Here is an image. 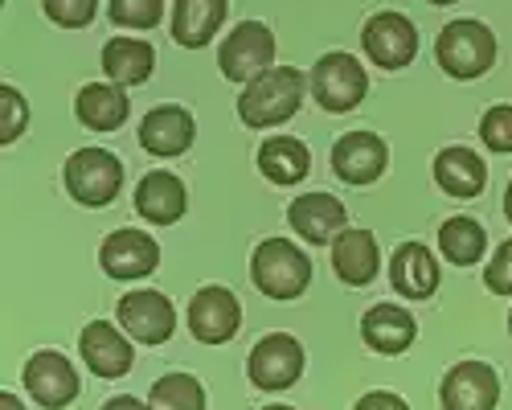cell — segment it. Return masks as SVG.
Here are the masks:
<instances>
[{
  "mask_svg": "<svg viewBox=\"0 0 512 410\" xmlns=\"http://www.w3.org/2000/svg\"><path fill=\"white\" fill-rule=\"evenodd\" d=\"M508 333H512V312H508Z\"/></svg>",
  "mask_w": 512,
  "mask_h": 410,
  "instance_id": "obj_40",
  "label": "cell"
},
{
  "mask_svg": "<svg viewBox=\"0 0 512 410\" xmlns=\"http://www.w3.org/2000/svg\"><path fill=\"white\" fill-rule=\"evenodd\" d=\"M107 13L119 29H152L164 17V0H111Z\"/></svg>",
  "mask_w": 512,
  "mask_h": 410,
  "instance_id": "obj_29",
  "label": "cell"
},
{
  "mask_svg": "<svg viewBox=\"0 0 512 410\" xmlns=\"http://www.w3.org/2000/svg\"><path fill=\"white\" fill-rule=\"evenodd\" d=\"M287 222L312 246H328L336 242V234L345 230V201L332 193H304L287 205Z\"/></svg>",
  "mask_w": 512,
  "mask_h": 410,
  "instance_id": "obj_16",
  "label": "cell"
},
{
  "mask_svg": "<svg viewBox=\"0 0 512 410\" xmlns=\"http://www.w3.org/2000/svg\"><path fill=\"white\" fill-rule=\"evenodd\" d=\"M439 251H443V259L455 263V267H472V263H480L484 251H488V234H484V226H480L476 218H467V214L447 218L443 230H439Z\"/></svg>",
  "mask_w": 512,
  "mask_h": 410,
  "instance_id": "obj_27",
  "label": "cell"
},
{
  "mask_svg": "<svg viewBox=\"0 0 512 410\" xmlns=\"http://www.w3.org/2000/svg\"><path fill=\"white\" fill-rule=\"evenodd\" d=\"M99 267L111 279H144L160 267V246L144 230H115L99 246Z\"/></svg>",
  "mask_w": 512,
  "mask_h": 410,
  "instance_id": "obj_14",
  "label": "cell"
},
{
  "mask_svg": "<svg viewBox=\"0 0 512 410\" xmlns=\"http://www.w3.org/2000/svg\"><path fill=\"white\" fill-rule=\"evenodd\" d=\"M312 99L324 107V111H353L365 91H369V74L365 66L353 58V54H324L316 66H312Z\"/></svg>",
  "mask_w": 512,
  "mask_h": 410,
  "instance_id": "obj_6",
  "label": "cell"
},
{
  "mask_svg": "<svg viewBox=\"0 0 512 410\" xmlns=\"http://www.w3.org/2000/svg\"><path fill=\"white\" fill-rule=\"evenodd\" d=\"M435 58L451 78H480L496 62V37L484 21H451L435 41Z\"/></svg>",
  "mask_w": 512,
  "mask_h": 410,
  "instance_id": "obj_4",
  "label": "cell"
},
{
  "mask_svg": "<svg viewBox=\"0 0 512 410\" xmlns=\"http://www.w3.org/2000/svg\"><path fill=\"white\" fill-rule=\"evenodd\" d=\"M119 328L140 345H164L177 328V308L164 292H127L115 308Z\"/></svg>",
  "mask_w": 512,
  "mask_h": 410,
  "instance_id": "obj_10",
  "label": "cell"
},
{
  "mask_svg": "<svg viewBox=\"0 0 512 410\" xmlns=\"http://www.w3.org/2000/svg\"><path fill=\"white\" fill-rule=\"evenodd\" d=\"M41 9L62 29H87L99 13V0H41Z\"/></svg>",
  "mask_w": 512,
  "mask_h": 410,
  "instance_id": "obj_31",
  "label": "cell"
},
{
  "mask_svg": "<svg viewBox=\"0 0 512 410\" xmlns=\"http://www.w3.org/2000/svg\"><path fill=\"white\" fill-rule=\"evenodd\" d=\"M25 123H29V107H25L21 91L5 82V87H0V144L9 148L13 140H21Z\"/></svg>",
  "mask_w": 512,
  "mask_h": 410,
  "instance_id": "obj_30",
  "label": "cell"
},
{
  "mask_svg": "<svg viewBox=\"0 0 512 410\" xmlns=\"http://www.w3.org/2000/svg\"><path fill=\"white\" fill-rule=\"evenodd\" d=\"M426 5H455V0H426Z\"/></svg>",
  "mask_w": 512,
  "mask_h": 410,
  "instance_id": "obj_39",
  "label": "cell"
},
{
  "mask_svg": "<svg viewBox=\"0 0 512 410\" xmlns=\"http://www.w3.org/2000/svg\"><path fill=\"white\" fill-rule=\"evenodd\" d=\"M25 390L33 394L37 406L62 410L78 398V374L58 349H41L25 361Z\"/></svg>",
  "mask_w": 512,
  "mask_h": 410,
  "instance_id": "obj_13",
  "label": "cell"
},
{
  "mask_svg": "<svg viewBox=\"0 0 512 410\" xmlns=\"http://www.w3.org/2000/svg\"><path fill=\"white\" fill-rule=\"evenodd\" d=\"M353 410H410V406L390 390H373V394H361V402Z\"/></svg>",
  "mask_w": 512,
  "mask_h": 410,
  "instance_id": "obj_34",
  "label": "cell"
},
{
  "mask_svg": "<svg viewBox=\"0 0 512 410\" xmlns=\"http://www.w3.org/2000/svg\"><path fill=\"white\" fill-rule=\"evenodd\" d=\"M193 136H197V123L185 107H152L144 119H140V148L168 160V156H181L193 148Z\"/></svg>",
  "mask_w": 512,
  "mask_h": 410,
  "instance_id": "obj_18",
  "label": "cell"
},
{
  "mask_svg": "<svg viewBox=\"0 0 512 410\" xmlns=\"http://www.w3.org/2000/svg\"><path fill=\"white\" fill-rule=\"evenodd\" d=\"M480 140L492 148V152H500V156H508L512 152V107H488L484 111V119H480Z\"/></svg>",
  "mask_w": 512,
  "mask_h": 410,
  "instance_id": "obj_32",
  "label": "cell"
},
{
  "mask_svg": "<svg viewBox=\"0 0 512 410\" xmlns=\"http://www.w3.org/2000/svg\"><path fill=\"white\" fill-rule=\"evenodd\" d=\"M103 410H152V406L140 402V398H132V394H115V398L103 402Z\"/></svg>",
  "mask_w": 512,
  "mask_h": 410,
  "instance_id": "obj_35",
  "label": "cell"
},
{
  "mask_svg": "<svg viewBox=\"0 0 512 410\" xmlns=\"http://www.w3.org/2000/svg\"><path fill=\"white\" fill-rule=\"evenodd\" d=\"M390 164V148L373 132H345L332 144V173L345 185H373Z\"/></svg>",
  "mask_w": 512,
  "mask_h": 410,
  "instance_id": "obj_12",
  "label": "cell"
},
{
  "mask_svg": "<svg viewBox=\"0 0 512 410\" xmlns=\"http://www.w3.org/2000/svg\"><path fill=\"white\" fill-rule=\"evenodd\" d=\"M304 103V74L295 66H271L246 82L238 99V115L246 128H279Z\"/></svg>",
  "mask_w": 512,
  "mask_h": 410,
  "instance_id": "obj_1",
  "label": "cell"
},
{
  "mask_svg": "<svg viewBox=\"0 0 512 410\" xmlns=\"http://www.w3.org/2000/svg\"><path fill=\"white\" fill-rule=\"evenodd\" d=\"M189 328H193V337L201 345H226V341H234L238 328H242L238 296L230 292V287H222V283L201 287V292L193 296V304H189Z\"/></svg>",
  "mask_w": 512,
  "mask_h": 410,
  "instance_id": "obj_9",
  "label": "cell"
},
{
  "mask_svg": "<svg viewBox=\"0 0 512 410\" xmlns=\"http://www.w3.org/2000/svg\"><path fill=\"white\" fill-rule=\"evenodd\" d=\"M152 410H205V386L193 374H164L148 390Z\"/></svg>",
  "mask_w": 512,
  "mask_h": 410,
  "instance_id": "obj_28",
  "label": "cell"
},
{
  "mask_svg": "<svg viewBox=\"0 0 512 410\" xmlns=\"http://www.w3.org/2000/svg\"><path fill=\"white\" fill-rule=\"evenodd\" d=\"M0 410H25V406H21V398H17V394H9V390H5V394H0Z\"/></svg>",
  "mask_w": 512,
  "mask_h": 410,
  "instance_id": "obj_36",
  "label": "cell"
},
{
  "mask_svg": "<svg viewBox=\"0 0 512 410\" xmlns=\"http://www.w3.org/2000/svg\"><path fill=\"white\" fill-rule=\"evenodd\" d=\"M66 193L87 205V210H99V205H111L123 189V160L107 148H78L66 169H62Z\"/></svg>",
  "mask_w": 512,
  "mask_h": 410,
  "instance_id": "obj_3",
  "label": "cell"
},
{
  "mask_svg": "<svg viewBox=\"0 0 512 410\" xmlns=\"http://www.w3.org/2000/svg\"><path fill=\"white\" fill-rule=\"evenodd\" d=\"M361 337H365V345H369L373 353L394 357V353H406V349L414 345L418 324H414V316H410L406 308H398V304H373V308L361 316Z\"/></svg>",
  "mask_w": 512,
  "mask_h": 410,
  "instance_id": "obj_20",
  "label": "cell"
},
{
  "mask_svg": "<svg viewBox=\"0 0 512 410\" xmlns=\"http://www.w3.org/2000/svg\"><path fill=\"white\" fill-rule=\"evenodd\" d=\"M381 255H377V238L369 230H340L332 242V271L340 283L365 287L377 279Z\"/></svg>",
  "mask_w": 512,
  "mask_h": 410,
  "instance_id": "obj_21",
  "label": "cell"
},
{
  "mask_svg": "<svg viewBox=\"0 0 512 410\" xmlns=\"http://www.w3.org/2000/svg\"><path fill=\"white\" fill-rule=\"evenodd\" d=\"M132 205H136V214H140L144 222H152V226H173V222H181L185 210H189V193H185V181H181L177 173L152 169V173L140 177Z\"/></svg>",
  "mask_w": 512,
  "mask_h": 410,
  "instance_id": "obj_15",
  "label": "cell"
},
{
  "mask_svg": "<svg viewBox=\"0 0 512 410\" xmlns=\"http://www.w3.org/2000/svg\"><path fill=\"white\" fill-rule=\"evenodd\" d=\"M435 181H439V189H443L447 197L472 201V197L484 193L488 169H484V160H480L472 148L451 144V148H443V152L435 156Z\"/></svg>",
  "mask_w": 512,
  "mask_h": 410,
  "instance_id": "obj_22",
  "label": "cell"
},
{
  "mask_svg": "<svg viewBox=\"0 0 512 410\" xmlns=\"http://www.w3.org/2000/svg\"><path fill=\"white\" fill-rule=\"evenodd\" d=\"M304 365H308V357H304L300 341H295L291 333H271V337H263L259 345L250 349L246 378H250V386H259L267 394H279V390H291L295 382L304 378Z\"/></svg>",
  "mask_w": 512,
  "mask_h": 410,
  "instance_id": "obj_5",
  "label": "cell"
},
{
  "mask_svg": "<svg viewBox=\"0 0 512 410\" xmlns=\"http://www.w3.org/2000/svg\"><path fill=\"white\" fill-rule=\"evenodd\" d=\"M390 283L398 296H410V300H426L435 296L439 287V263L431 255L426 242H402L394 259H390Z\"/></svg>",
  "mask_w": 512,
  "mask_h": 410,
  "instance_id": "obj_19",
  "label": "cell"
},
{
  "mask_svg": "<svg viewBox=\"0 0 512 410\" xmlns=\"http://www.w3.org/2000/svg\"><path fill=\"white\" fill-rule=\"evenodd\" d=\"M443 410H496L500 402V374L488 361H459L447 369L439 386Z\"/></svg>",
  "mask_w": 512,
  "mask_h": 410,
  "instance_id": "obj_11",
  "label": "cell"
},
{
  "mask_svg": "<svg viewBox=\"0 0 512 410\" xmlns=\"http://www.w3.org/2000/svg\"><path fill=\"white\" fill-rule=\"evenodd\" d=\"M156 66V50L140 37H111L103 46V70L115 87H140L152 78Z\"/></svg>",
  "mask_w": 512,
  "mask_h": 410,
  "instance_id": "obj_24",
  "label": "cell"
},
{
  "mask_svg": "<svg viewBox=\"0 0 512 410\" xmlns=\"http://www.w3.org/2000/svg\"><path fill=\"white\" fill-rule=\"evenodd\" d=\"M250 279L271 300H295L312 283V259L291 238H263L250 255Z\"/></svg>",
  "mask_w": 512,
  "mask_h": 410,
  "instance_id": "obj_2",
  "label": "cell"
},
{
  "mask_svg": "<svg viewBox=\"0 0 512 410\" xmlns=\"http://www.w3.org/2000/svg\"><path fill=\"white\" fill-rule=\"evenodd\" d=\"M226 21V0H173V41L201 50Z\"/></svg>",
  "mask_w": 512,
  "mask_h": 410,
  "instance_id": "obj_23",
  "label": "cell"
},
{
  "mask_svg": "<svg viewBox=\"0 0 512 410\" xmlns=\"http://www.w3.org/2000/svg\"><path fill=\"white\" fill-rule=\"evenodd\" d=\"M361 41H365L369 62L381 70H402L418 54V29L402 13H373L361 29Z\"/></svg>",
  "mask_w": 512,
  "mask_h": 410,
  "instance_id": "obj_8",
  "label": "cell"
},
{
  "mask_svg": "<svg viewBox=\"0 0 512 410\" xmlns=\"http://www.w3.org/2000/svg\"><path fill=\"white\" fill-rule=\"evenodd\" d=\"M484 283H488V292H496V296H512V238L496 246L492 263L484 267Z\"/></svg>",
  "mask_w": 512,
  "mask_h": 410,
  "instance_id": "obj_33",
  "label": "cell"
},
{
  "mask_svg": "<svg viewBox=\"0 0 512 410\" xmlns=\"http://www.w3.org/2000/svg\"><path fill=\"white\" fill-rule=\"evenodd\" d=\"M78 353H82V361L91 365L95 378H123L127 369H132V361H136L132 341H127L119 328L107 324V320H91L87 328H82Z\"/></svg>",
  "mask_w": 512,
  "mask_h": 410,
  "instance_id": "obj_17",
  "label": "cell"
},
{
  "mask_svg": "<svg viewBox=\"0 0 512 410\" xmlns=\"http://www.w3.org/2000/svg\"><path fill=\"white\" fill-rule=\"evenodd\" d=\"M504 218H508V222H512V185H508V189H504Z\"/></svg>",
  "mask_w": 512,
  "mask_h": 410,
  "instance_id": "obj_37",
  "label": "cell"
},
{
  "mask_svg": "<svg viewBox=\"0 0 512 410\" xmlns=\"http://www.w3.org/2000/svg\"><path fill=\"white\" fill-rule=\"evenodd\" d=\"M259 173L271 185H300L312 173V152L291 136H271L259 148Z\"/></svg>",
  "mask_w": 512,
  "mask_h": 410,
  "instance_id": "obj_26",
  "label": "cell"
},
{
  "mask_svg": "<svg viewBox=\"0 0 512 410\" xmlns=\"http://www.w3.org/2000/svg\"><path fill=\"white\" fill-rule=\"evenodd\" d=\"M74 115H78L82 128H91V132H115L127 119V95H123V87H115V82L111 87L107 82H87L74 99Z\"/></svg>",
  "mask_w": 512,
  "mask_h": 410,
  "instance_id": "obj_25",
  "label": "cell"
},
{
  "mask_svg": "<svg viewBox=\"0 0 512 410\" xmlns=\"http://www.w3.org/2000/svg\"><path fill=\"white\" fill-rule=\"evenodd\" d=\"M263 410H295V406H283V402H271V406H263Z\"/></svg>",
  "mask_w": 512,
  "mask_h": 410,
  "instance_id": "obj_38",
  "label": "cell"
},
{
  "mask_svg": "<svg viewBox=\"0 0 512 410\" xmlns=\"http://www.w3.org/2000/svg\"><path fill=\"white\" fill-rule=\"evenodd\" d=\"M275 62V37L263 21H242L218 50V66L230 82H250Z\"/></svg>",
  "mask_w": 512,
  "mask_h": 410,
  "instance_id": "obj_7",
  "label": "cell"
}]
</instances>
